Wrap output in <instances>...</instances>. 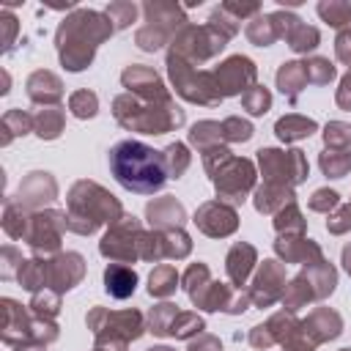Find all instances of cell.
I'll list each match as a JSON object with an SVG mask.
<instances>
[{
    "instance_id": "obj_1",
    "label": "cell",
    "mask_w": 351,
    "mask_h": 351,
    "mask_svg": "<svg viewBox=\"0 0 351 351\" xmlns=\"http://www.w3.org/2000/svg\"><path fill=\"white\" fill-rule=\"evenodd\" d=\"M110 170L123 189L137 192V195H154L167 181L162 156L140 140L118 143L110 151Z\"/></svg>"
}]
</instances>
